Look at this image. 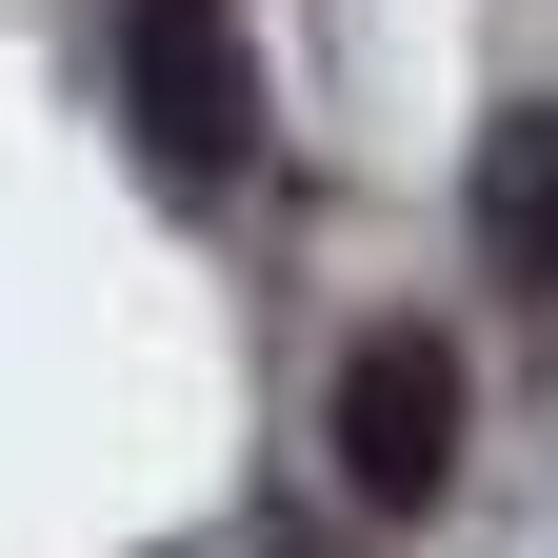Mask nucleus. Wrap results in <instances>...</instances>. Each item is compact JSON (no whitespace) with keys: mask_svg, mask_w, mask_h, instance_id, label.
I'll list each match as a JSON object with an SVG mask.
<instances>
[{"mask_svg":"<svg viewBox=\"0 0 558 558\" xmlns=\"http://www.w3.org/2000/svg\"><path fill=\"white\" fill-rule=\"evenodd\" d=\"M120 120L180 199L259 160V60H240V0H120Z\"/></svg>","mask_w":558,"mask_h":558,"instance_id":"obj_1","label":"nucleus"},{"mask_svg":"<svg viewBox=\"0 0 558 558\" xmlns=\"http://www.w3.org/2000/svg\"><path fill=\"white\" fill-rule=\"evenodd\" d=\"M339 499L360 519H439L459 499V339L439 319H379L339 360Z\"/></svg>","mask_w":558,"mask_h":558,"instance_id":"obj_2","label":"nucleus"},{"mask_svg":"<svg viewBox=\"0 0 558 558\" xmlns=\"http://www.w3.org/2000/svg\"><path fill=\"white\" fill-rule=\"evenodd\" d=\"M478 259H499V279H558V100H499V120H478Z\"/></svg>","mask_w":558,"mask_h":558,"instance_id":"obj_3","label":"nucleus"}]
</instances>
